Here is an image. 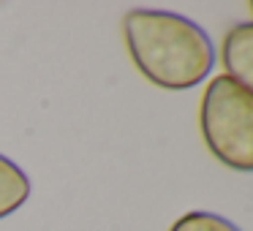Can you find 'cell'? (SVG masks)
<instances>
[{
	"label": "cell",
	"mask_w": 253,
	"mask_h": 231,
	"mask_svg": "<svg viewBox=\"0 0 253 231\" xmlns=\"http://www.w3.org/2000/svg\"><path fill=\"white\" fill-rule=\"evenodd\" d=\"M220 63H223V77L237 82L242 90L253 95V22L234 25L223 36L220 44Z\"/></svg>",
	"instance_id": "3957f363"
},
{
	"label": "cell",
	"mask_w": 253,
	"mask_h": 231,
	"mask_svg": "<svg viewBox=\"0 0 253 231\" xmlns=\"http://www.w3.org/2000/svg\"><path fill=\"white\" fill-rule=\"evenodd\" d=\"M123 38L133 66L161 90H191L215 66V49L204 28L174 11L133 8L123 17Z\"/></svg>",
	"instance_id": "6da1fadb"
},
{
	"label": "cell",
	"mask_w": 253,
	"mask_h": 231,
	"mask_svg": "<svg viewBox=\"0 0 253 231\" xmlns=\"http://www.w3.org/2000/svg\"><path fill=\"white\" fill-rule=\"evenodd\" d=\"M169 231H240V229H237L231 220H226L223 215L204 212V209H193V212L177 218Z\"/></svg>",
	"instance_id": "5b68a950"
},
{
	"label": "cell",
	"mask_w": 253,
	"mask_h": 231,
	"mask_svg": "<svg viewBox=\"0 0 253 231\" xmlns=\"http://www.w3.org/2000/svg\"><path fill=\"white\" fill-rule=\"evenodd\" d=\"M251 11H253V3H251Z\"/></svg>",
	"instance_id": "8992f818"
},
{
	"label": "cell",
	"mask_w": 253,
	"mask_h": 231,
	"mask_svg": "<svg viewBox=\"0 0 253 231\" xmlns=\"http://www.w3.org/2000/svg\"><path fill=\"white\" fill-rule=\"evenodd\" d=\"M30 198V180L11 158L0 155V220L14 215Z\"/></svg>",
	"instance_id": "277c9868"
},
{
	"label": "cell",
	"mask_w": 253,
	"mask_h": 231,
	"mask_svg": "<svg viewBox=\"0 0 253 231\" xmlns=\"http://www.w3.org/2000/svg\"><path fill=\"white\" fill-rule=\"evenodd\" d=\"M199 125L215 160L234 171H253V95L229 77L207 84Z\"/></svg>",
	"instance_id": "7a4b0ae2"
}]
</instances>
